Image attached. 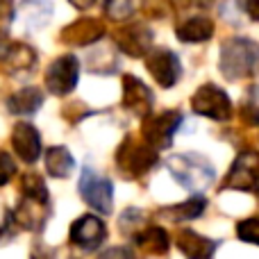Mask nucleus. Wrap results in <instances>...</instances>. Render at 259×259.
<instances>
[{"label": "nucleus", "mask_w": 259, "mask_h": 259, "mask_svg": "<svg viewBox=\"0 0 259 259\" xmlns=\"http://www.w3.org/2000/svg\"><path fill=\"white\" fill-rule=\"evenodd\" d=\"M219 68L225 80L239 82L259 73V44L246 36H232L221 46Z\"/></svg>", "instance_id": "nucleus-1"}, {"label": "nucleus", "mask_w": 259, "mask_h": 259, "mask_svg": "<svg viewBox=\"0 0 259 259\" xmlns=\"http://www.w3.org/2000/svg\"><path fill=\"white\" fill-rule=\"evenodd\" d=\"M166 168L173 175V180L182 189L193 193H200L209 189L216 180V168L207 157L198 155V152H180V155H170L166 159Z\"/></svg>", "instance_id": "nucleus-2"}, {"label": "nucleus", "mask_w": 259, "mask_h": 259, "mask_svg": "<svg viewBox=\"0 0 259 259\" xmlns=\"http://www.w3.org/2000/svg\"><path fill=\"white\" fill-rule=\"evenodd\" d=\"M116 168L125 180H141L143 175H148L159 161V152L152 146H148L146 141H139L134 137H125L123 143L116 150Z\"/></svg>", "instance_id": "nucleus-3"}, {"label": "nucleus", "mask_w": 259, "mask_h": 259, "mask_svg": "<svg viewBox=\"0 0 259 259\" xmlns=\"http://www.w3.org/2000/svg\"><path fill=\"white\" fill-rule=\"evenodd\" d=\"M221 191H250L259 196V152L243 150L232 161Z\"/></svg>", "instance_id": "nucleus-4"}, {"label": "nucleus", "mask_w": 259, "mask_h": 259, "mask_svg": "<svg viewBox=\"0 0 259 259\" xmlns=\"http://www.w3.org/2000/svg\"><path fill=\"white\" fill-rule=\"evenodd\" d=\"M182 125V112L166 109L159 114H148L141 125V139L155 150H164L173 143L175 132Z\"/></svg>", "instance_id": "nucleus-5"}, {"label": "nucleus", "mask_w": 259, "mask_h": 259, "mask_svg": "<svg viewBox=\"0 0 259 259\" xmlns=\"http://www.w3.org/2000/svg\"><path fill=\"white\" fill-rule=\"evenodd\" d=\"M77 189H80L82 200H84L94 211H98V214H103V216L112 214L114 184H112V180L109 178L98 175L94 168L87 166V168L82 170V175H80V184H77Z\"/></svg>", "instance_id": "nucleus-6"}, {"label": "nucleus", "mask_w": 259, "mask_h": 259, "mask_svg": "<svg viewBox=\"0 0 259 259\" xmlns=\"http://www.w3.org/2000/svg\"><path fill=\"white\" fill-rule=\"evenodd\" d=\"M107 241V225L96 214H82L68 228V243L77 250L96 252Z\"/></svg>", "instance_id": "nucleus-7"}, {"label": "nucleus", "mask_w": 259, "mask_h": 259, "mask_svg": "<svg viewBox=\"0 0 259 259\" xmlns=\"http://www.w3.org/2000/svg\"><path fill=\"white\" fill-rule=\"evenodd\" d=\"M191 109L198 116L211 118V121H219V123L230 121L232 112H234L230 96L216 84H202L200 89L193 94Z\"/></svg>", "instance_id": "nucleus-8"}, {"label": "nucleus", "mask_w": 259, "mask_h": 259, "mask_svg": "<svg viewBox=\"0 0 259 259\" xmlns=\"http://www.w3.org/2000/svg\"><path fill=\"white\" fill-rule=\"evenodd\" d=\"M80 75V62L75 55H62L46 71V89L53 96H68L77 84Z\"/></svg>", "instance_id": "nucleus-9"}, {"label": "nucleus", "mask_w": 259, "mask_h": 259, "mask_svg": "<svg viewBox=\"0 0 259 259\" xmlns=\"http://www.w3.org/2000/svg\"><path fill=\"white\" fill-rule=\"evenodd\" d=\"M146 68L161 89H170L182 77V62L168 48H155L146 55Z\"/></svg>", "instance_id": "nucleus-10"}, {"label": "nucleus", "mask_w": 259, "mask_h": 259, "mask_svg": "<svg viewBox=\"0 0 259 259\" xmlns=\"http://www.w3.org/2000/svg\"><path fill=\"white\" fill-rule=\"evenodd\" d=\"M36 68V50L27 44H9L0 55V71L9 77H27Z\"/></svg>", "instance_id": "nucleus-11"}, {"label": "nucleus", "mask_w": 259, "mask_h": 259, "mask_svg": "<svg viewBox=\"0 0 259 259\" xmlns=\"http://www.w3.org/2000/svg\"><path fill=\"white\" fill-rule=\"evenodd\" d=\"M12 214L21 230L41 234L46 230V223H48L50 214H53V207H50V202H39V200L21 196V200L16 202Z\"/></svg>", "instance_id": "nucleus-12"}, {"label": "nucleus", "mask_w": 259, "mask_h": 259, "mask_svg": "<svg viewBox=\"0 0 259 259\" xmlns=\"http://www.w3.org/2000/svg\"><path fill=\"white\" fill-rule=\"evenodd\" d=\"M114 41L118 50H123L130 57H146L152 50V30L146 23H130L114 34Z\"/></svg>", "instance_id": "nucleus-13"}, {"label": "nucleus", "mask_w": 259, "mask_h": 259, "mask_svg": "<svg viewBox=\"0 0 259 259\" xmlns=\"http://www.w3.org/2000/svg\"><path fill=\"white\" fill-rule=\"evenodd\" d=\"M105 36V25L98 18L82 16L77 21H73L71 25H66L62 30V44L75 46V48H84V46H94L96 41H100Z\"/></svg>", "instance_id": "nucleus-14"}, {"label": "nucleus", "mask_w": 259, "mask_h": 259, "mask_svg": "<svg viewBox=\"0 0 259 259\" xmlns=\"http://www.w3.org/2000/svg\"><path fill=\"white\" fill-rule=\"evenodd\" d=\"M152 105H155V96L148 89V84H143L137 75H123V107L146 118L152 112Z\"/></svg>", "instance_id": "nucleus-15"}, {"label": "nucleus", "mask_w": 259, "mask_h": 259, "mask_svg": "<svg viewBox=\"0 0 259 259\" xmlns=\"http://www.w3.org/2000/svg\"><path fill=\"white\" fill-rule=\"evenodd\" d=\"M12 146L21 161L34 164L41 157V134L32 123H16L12 130Z\"/></svg>", "instance_id": "nucleus-16"}, {"label": "nucleus", "mask_w": 259, "mask_h": 259, "mask_svg": "<svg viewBox=\"0 0 259 259\" xmlns=\"http://www.w3.org/2000/svg\"><path fill=\"white\" fill-rule=\"evenodd\" d=\"M175 246L187 259H211L219 248V241L196 232L191 228H182L175 237Z\"/></svg>", "instance_id": "nucleus-17"}, {"label": "nucleus", "mask_w": 259, "mask_h": 259, "mask_svg": "<svg viewBox=\"0 0 259 259\" xmlns=\"http://www.w3.org/2000/svg\"><path fill=\"white\" fill-rule=\"evenodd\" d=\"M207 209V198L202 193H193L191 198L178 202V205H168L157 209V216L170 221V223H187V221H196L205 214Z\"/></svg>", "instance_id": "nucleus-18"}, {"label": "nucleus", "mask_w": 259, "mask_h": 259, "mask_svg": "<svg viewBox=\"0 0 259 259\" xmlns=\"http://www.w3.org/2000/svg\"><path fill=\"white\" fill-rule=\"evenodd\" d=\"M132 241L148 257H164L170 250V234L161 225H146Z\"/></svg>", "instance_id": "nucleus-19"}, {"label": "nucleus", "mask_w": 259, "mask_h": 259, "mask_svg": "<svg viewBox=\"0 0 259 259\" xmlns=\"http://www.w3.org/2000/svg\"><path fill=\"white\" fill-rule=\"evenodd\" d=\"M214 21L209 16H202V14H196V16L184 18L178 25L175 34H178L180 41L184 44H202V41H209L214 36Z\"/></svg>", "instance_id": "nucleus-20"}, {"label": "nucleus", "mask_w": 259, "mask_h": 259, "mask_svg": "<svg viewBox=\"0 0 259 259\" xmlns=\"http://www.w3.org/2000/svg\"><path fill=\"white\" fill-rule=\"evenodd\" d=\"M16 16L25 23L27 30H39L53 16V3L50 0H23L16 9Z\"/></svg>", "instance_id": "nucleus-21"}, {"label": "nucleus", "mask_w": 259, "mask_h": 259, "mask_svg": "<svg viewBox=\"0 0 259 259\" xmlns=\"http://www.w3.org/2000/svg\"><path fill=\"white\" fill-rule=\"evenodd\" d=\"M46 96L41 89L36 87H25V89H18L16 94H12L7 98V107L12 114H18V116H30V114H36L39 107L44 105Z\"/></svg>", "instance_id": "nucleus-22"}, {"label": "nucleus", "mask_w": 259, "mask_h": 259, "mask_svg": "<svg viewBox=\"0 0 259 259\" xmlns=\"http://www.w3.org/2000/svg\"><path fill=\"white\" fill-rule=\"evenodd\" d=\"M75 168V159H73L71 150L64 146H53L46 150V170L48 175L57 180H66Z\"/></svg>", "instance_id": "nucleus-23"}, {"label": "nucleus", "mask_w": 259, "mask_h": 259, "mask_svg": "<svg viewBox=\"0 0 259 259\" xmlns=\"http://www.w3.org/2000/svg\"><path fill=\"white\" fill-rule=\"evenodd\" d=\"M18 191H21L23 198H32V200H39V202H50V193L48 187H46L44 178L34 170H27V173L21 175L18 180Z\"/></svg>", "instance_id": "nucleus-24"}, {"label": "nucleus", "mask_w": 259, "mask_h": 259, "mask_svg": "<svg viewBox=\"0 0 259 259\" xmlns=\"http://www.w3.org/2000/svg\"><path fill=\"white\" fill-rule=\"evenodd\" d=\"M146 211L137 209V207H127L125 211H123L121 216H118V230H121L123 237L127 239H134L139 232H141L143 228H146Z\"/></svg>", "instance_id": "nucleus-25"}, {"label": "nucleus", "mask_w": 259, "mask_h": 259, "mask_svg": "<svg viewBox=\"0 0 259 259\" xmlns=\"http://www.w3.org/2000/svg\"><path fill=\"white\" fill-rule=\"evenodd\" d=\"M241 123L248 127L259 125V87H250L246 91V98L241 100V109H239Z\"/></svg>", "instance_id": "nucleus-26"}, {"label": "nucleus", "mask_w": 259, "mask_h": 259, "mask_svg": "<svg viewBox=\"0 0 259 259\" xmlns=\"http://www.w3.org/2000/svg\"><path fill=\"white\" fill-rule=\"evenodd\" d=\"M139 7V0H105V14L112 21H125Z\"/></svg>", "instance_id": "nucleus-27"}, {"label": "nucleus", "mask_w": 259, "mask_h": 259, "mask_svg": "<svg viewBox=\"0 0 259 259\" xmlns=\"http://www.w3.org/2000/svg\"><path fill=\"white\" fill-rule=\"evenodd\" d=\"M237 239L250 246H259V216H248L237 223Z\"/></svg>", "instance_id": "nucleus-28"}, {"label": "nucleus", "mask_w": 259, "mask_h": 259, "mask_svg": "<svg viewBox=\"0 0 259 259\" xmlns=\"http://www.w3.org/2000/svg\"><path fill=\"white\" fill-rule=\"evenodd\" d=\"M14 175H16V161L9 152L0 150V187L12 182Z\"/></svg>", "instance_id": "nucleus-29"}, {"label": "nucleus", "mask_w": 259, "mask_h": 259, "mask_svg": "<svg viewBox=\"0 0 259 259\" xmlns=\"http://www.w3.org/2000/svg\"><path fill=\"white\" fill-rule=\"evenodd\" d=\"M16 234H18V228H16V221H14V214L7 211L3 225H0V246H7L9 241H14Z\"/></svg>", "instance_id": "nucleus-30"}, {"label": "nucleus", "mask_w": 259, "mask_h": 259, "mask_svg": "<svg viewBox=\"0 0 259 259\" xmlns=\"http://www.w3.org/2000/svg\"><path fill=\"white\" fill-rule=\"evenodd\" d=\"M30 259H57V250L53 246H46L44 241H34L30 250Z\"/></svg>", "instance_id": "nucleus-31"}, {"label": "nucleus", "mask_w": 259, "mask_h": 259, "mask_svg": "<svg viewBox=\"0 0 259 259\" xmlns=\"http://www.w3.org/2000/svg\"><path fill=\"white\" fill-rule=\"evenodd\" d=\"M98 259H137V255L125 246H114V248H107L105 252H100Z\"/></svg>", "instance_id": "nucleus-32"}, {"label": "nucleus", "mask_w": 259, "mask_h": 259, "mask_svg": "<svg viewBox=\"0 0 259 259\" xmlns=\"http://www.w3.org/2000/svg\"><path fill=\"white\" fill-rule=\"evenodd\" d=\"M239 7H241V12H246V16L250 18V21L259 23V0H241Z\"/></svg>", "instance_id": "nucleus-33"}, {"label": "nucleus", "mask_w": 259, "mask_h": 259, "mask_svg": "<svg viewBox=\"0 0 259 259\" xmlns=\"http://www.w3.org/2000/svg\"><path fill=\"white\" fill-rule=\"evenodd\" d=\"M16 16V7H14L12 0H0V18L3 21H12Z\"/></svg>", "instance_id": "nucleus-34"}, {"label": "nucleus", "mask_w": 259, "mask_h": 259, "mask_svg": "<svg viewBox=\"0 0 259 259\" xmlns=\"http://www.w3.org/2000/svg\"><path fill=\"white\" fill-rule=\"evenodd\" d=\"M68 3H71L75 9H89L91 5L96 3V0H68Z\"/></svg>", "instance_id": "nucleus-35"}, {"label": "nucleus", "mask_w": 259, "mask_h": 259, "mask_svg": "<svg viewBox=\"0 0 259 259\" xmlns=\"http://www.w3.org/2000/svg\"><path fill=\"white\" fill-rule=\"evenodd\" d=\"M71 259H75V257H71Z\"/></svg>", "instance_id": "nucleus-36"}]
</instances>
